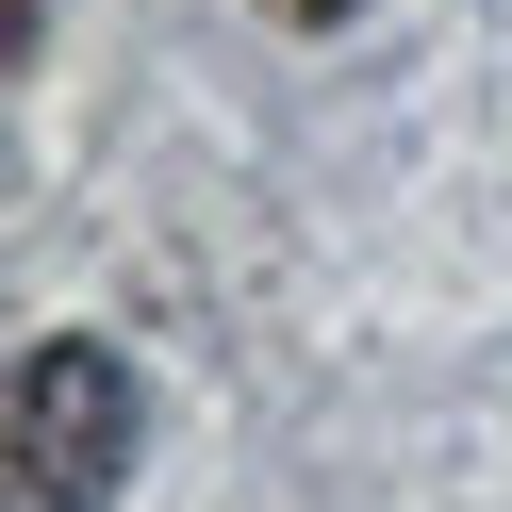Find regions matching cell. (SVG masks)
<instances>
[{"label": "cell", "instance_id": "6da1fadb", "mask_svg": "<svg viewBox=\"0 0 512 512\" xmlns=\"http://www.w3.org/2000/svg\"><path fill=\"white\" fill-rule=\"evenodd\" d=\"M133 463V364L83 331H50L17 364V512H100Z\"/></svg>", "mask_w": 512, "mask_h": 512}, {"label": "cell", "instance_id": "7a4b0ae2", "mask_svg": "<svg viewBox=\"0 0 512 512\" xmlns=\"http://www.w3.org/2000/svg\"><path fill=\"white\" fill-rule=\"evenodd\" d=\"M265 17H298V34H331V17H347V0H265Z\"/></svg>", "mask_w": 512, "mask_h": 512}]
</instances>
